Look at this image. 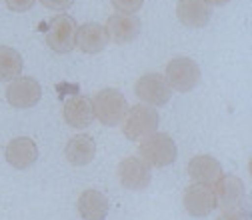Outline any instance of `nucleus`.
<instances>
[{"mask_svg":"<svg viewBox=\"0 0 252 220\" xmlns=\"http://www.w3.org/2000/svg\"><path fill=\"white\" fill-rule=\"evenodd\" d=\"M138 154H140V158L148 166L164 168V166H170L176 160L178 148H176V142L172 140L170 134H166V132H152V134L140 138Z\"/></svg>","mask_w":252,"mask_h":220,"instance_id":"obj_1","label":"nucleus"},{"mask_svg":"<svg viewBox=\"0 0 252 220\" xmlns=\"http://www.w3.org/2000/svg\"><path fill=\"white\" fill-rule=\"evenodd\" d=\"M92 102V112L94 118H98L104 126H118L124 120V114L128 110L124 94L116 88H102L94 94Z\"/></svg>","mask_w":252,"mask_h":220,"instance_id":"obj_2","label":"nucleus"},{"mask_svg":"<svg viewBox=\"0 0 252 220\" xmlns=\"http://www.w3.org/2000/svg\"><path fill=\"white\" fill-rule=\"evenodd\" d=\"M158 128V112L148 104H134L126 110L122 120V132L128 140H140Z\"/></svg>","mask_w":252,"mask_h":220,"instance_id":"obj_3","label":"nucleus"},{"mask_svg":"<svg viewBox=\"0 0 252 220\" xmlns=\"http://www.w3.org/2000/svg\"><path fill=\"white\" fill-rule=\"evenodd\" d=\"M164 78H166V82H168V86L172 90L190 92V90H194L200 84L202 72H200V66L196 64L192 58L176 56V58H172L166 64Z\"/></svg>","mask_w":252,"mask_h":220,"instance_id":"obj_4","label":"nucleus"},{"mask_svg":"<svg viewBox=\"0 0 252 220\" xmlns=\"http://www.w3.org/2000/svg\"><path fill=\"white\" fill-rule=\"evenodd\" d=\"M76 22L68 14H58L52 18L48 32H46V44L56 54H68L76 48Z\"/></svg>","mask_w":252,"mask_h":220,"instance_id":"obj_5","label":"nucleus"},{"mask_svg":"<svg viewBox=\"0 0 252 220\" xmlns=\"http://www.w3.org/2000/svg\"><path fill=\"white\" fill-rule=\"evenodd\" d=\"M134 94L148 106H164L172 96V88L168 86V82L162 74L148 72L136 80Z\"/></svg>","mask_w":252,"mask_h":220,"instance_id":"obj_6","label":"nucleus"},{"mask_svg":"<svg viewBox=\"0 0 252 220\" xmlns=\"http://www.w3.org/2000/svg\"><path fill=\"white\" fill-rule=\"evenodd\" d=\"M116 176L118 182L126 188V190H144L152 182V172L150 166L136 156H128V158H122L120 164L116 166Z\"/></svg>","mask_w":252,"mask_h":220,"instance_id":"obj_7","label":"nucleus"},{"mask_svg":"<svg viewBox=\"0 0 252 220\" xmlns=\"http://www.w3.org/2000/svg\"><path fill=\"white\" fill-rule=\"evenodd\" d=\"M40 98H42V86L32 76H18L6 88L8 104L14 108H20V110L36 106L40 102Z\"/></svg>","mask_w":252,"mask_h":220,"instance_id":"obj_8","label":"nucleus"},{"mask_svg":"<svg viewBox=\"0 0 252 220\" xmlns=\"http://www.w3.org/2000/svg\"><path fill=\"white\" fill-rule=\"evenodd\" d=\"M214 196H216V208H222V212L236 210L244 204V196H246L244 182L234 174H222L214 182Z\"/></svg>","mask_w":252,"mask_h":220,"instance_id":"obj_9","label":"nucleus"},{"mask_svg":"<svg viewBox=\"0 0 252 220\" xmlns=\"http://www.w3.org/2000/svg\"><path fill=\"white\" fill-rule=\"evenodd\" d=\"M104 28H106L108 40H112L114 44H128V42L138 38L140 30H142V22H140V18L136 14L114 12L106 20Z\"/></svg>","mask_w":252,"mask_h":220,"instance_id":"obj_10","label":"nucleus"},{"mask_svg":"<svg viewBox=\"0 0 252 220\" xmlns=\"http://www.w3.org/2000/svg\"><path fill=\"white\" fill-rule=\"evenodd\" d=\"M182 202H184V208L190 216H196V218H202V216H208L212 214V210L216 208V196H214V188L212 186H206V184H190L184 190V196H182Z\"/></svg>","mask_w":252,"mask_h":220,"instance_id":"obj_11","label":"nucleus"},{"mask_svg":"<svg viewBox=\"0 0 252 220\" xmlns=\"http://www.w3.org/2000/svg\"><path fill=\"white\" fill-rule=\"evenodd\" d=\"M4 158L10 166L18 168V170H26L30 168L36 158H38V146L32 138L28 136H18V138H12L6 148H4Z\"/></svg>","mask_w":252,"mask_h":220,"instance_id":"obj_12","label":"nucleus"},{"mask_svg":"<svg viewBox=\"0 0 252 220\" xmlns=\"http://www.w3.org/2000/svg\"><path fill=\"white\" fill-rule=\"evenodd\" d=\"M188 176L194 184L214 186V182L222 176V166L210 154H198L188 162Z\"/></svg>","mask_w":252,"mask_h":220,"instance_id":"obj_13","label":"nucleus"},{"mask_svg":"<svg viewBox=\"0 0 252 220\" xmlns=\"http://www.w3.org/2000/svg\"><path fill=\"white\" fill-rule=\"evenodd\" d=\"M108 34L106 28L96 22H88L76 28V48H80L86 54H98L106 48Z\"/></svg>","mask_w":252,"mask_h":220,"instance_id":"obj_14","label":"nucleus"},{"mask_svg":"<svg viewBox=\"0 0 252 220\" xmlns=\"http://www.w3.org/2000/svg\"><path fill=\"white\" fill-rule=\"evenodd\" d=\"M62 114H64L66 124L72 128H86L94 120L92 102H90V98L84 96V94H74V96L66 98Z\"/></svg>","mask_w":252,"mask_h":220,"instance_id":"obj_15","label":"nucleus"},{"mask_svg":"<svg viewBox=\"0 0 252 220\" xmlns=\"http://www.w3.org/2000/svg\"><path fill=\"white\" fill-rule=\"evenodd\" d=\"M210 6L204 0H178L176 16L188 28H204L210 22Z\"/></svg>","mask_w":252,"mask_h":220,"instance_id":"obj_16","label":"nucleus"},{"mask_svg":"<svg viewBox=\"0 0 252 220\" xmlns=\"http://www.w3.org/2000/svg\"><path fill=\"white\" fill-rule=\"evenodd\" d=\"M78 214L84 220H104L108 216V198L96 190V188H88L78 196Z\"/></svg>","mask_w":252,"mask_h":220,"instance_id":"obj_17","label":"nucleus"},{"mask_svg":"<svg viewBox=\"0 0 252 220\" xmlns=\"http://www.w3.org/2000/svg\"><path fill=\"white\" fill-rule=\"evenodd\" d=\"M94 154H96V142H94V138L88 134H76L64 146V156L72 166L90 164Z\"/></svg>","mask_w":252,"mask_h":220,"instance_id":"obj_18","label":"nucleus"},{"mask_svg":"<svg viewBox=\"0 0 252 220\" xmlns=\"http://www.w3.org/2000/svg\"><path fill=\"white\" fill-rule=\"evenodd\" d=\"M24 60L12 46H0V82H12L22 74Z\"/></svg>","mask_w":252,"mask_h":220,"instance_id":"obj_19","label":"nucleus"},{"mask_svg":"<svg viewBox=\"0 0 252 220\" xmlns=\"http://www.w3.org/2000/svg\"><path fill=\"white\" fill-rule=\"evenodd\" d=\"M110 4L114 6L116 12H124V14H134L136 10L142 8L144 0H110Z\"/></svg>","mask_w":252,"mask_h":220,"instance_id":"obj_20","label":"nucleus"},{"mask_svg":"<svg viewBox=\"0 0 252 220\" xmlns=\"http://www.w3.org/2000/svg\"><path fill=\"white\" fill-rule=\"evenodd\" d=\"M40 4L46 6L48 10L64 12V10H68V8L74 4V0H40Z\"/></svg>","mask_w":252,"mask_h":220,"instance_id":"obj_21","label":"nucleus"},{"mask_svg":"<svg viewBox=\"0 0 252 220\" xmlns=\"http://www.w3.org/2000/svg\"><path fill=\"white\" fill-rule=\"evenodd\" d=\"M4 2H6L8 10H12V12H26L34 6L36 0H4Z\"/></svg>","mask_w":252,"mask_h":220,"instance_id":"obj_22","label":"nucleus"},{"mask_svg":"<svg viewBox=\"0 0 252 220\" xmlns=\"http://www.w3.org/2000/svg\"><path fill=\"white\" fill-rule=\"evenodd\" d=\"M218 220H248V214L242 210V208H236V210H226L218 216Z\"/></svg>","mask_w":252,"mask_h":220,"instance_id":"obj_23","label":"nucleus"},{"mask_svg":"<svg viewBox=\"0 0 252 220\" xmlns=\"http://www.w3.org/2000/svg\"><path fill=\"white\" fill-rule=\"evenodd\" d=\"M204 2H206L208 6H224V4L230 2V0H204Z\"/></svg>","mask_w":252,"mask_h":220,"instance_id":"obj_24","label":"nucleus"}]
</instances>
